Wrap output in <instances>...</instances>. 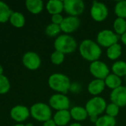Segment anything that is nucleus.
I'll use <instances>...</instances> for the list:
<instances>
[{"instance_id":"obj_1","label":"nucleus","mask_w":126,"mask_h":126,"mask_svg":"<svg viewBox=\"0 0 126 126\" xmlns=\"http://www.w3.org/2000/svg\"><path fill=\"white\" fill-rule=\"evenodd\" d=\"M78 49L81 57L91 63L100 60L102 54V47L97 41L88 38L82 40Z\"/></svg>"},{"instance_id":"obj_2","label":"nucleus","mask_w":126,"mask_h":126,"mask_svg":"<svg viewBox=\"0 0 126 126\" xmlns=\"http://www.w3.org/2000/svg\"><path fill=\"white\" fill-rule=\"evenodd\" d=\"M48 84L50 89L56 93L66 94L69 92L71 81L66 75L56 72L49 76Z\"/></svg>"},{"instance_id":"obj_3","label":"nucleus","mask_w":126,"mask_h":126,"mask_svg":"<svg viewBox=\"0 0 126 126\" xmlns=\"http://www.w3.org/2000/svg\"><path fill=\"white\" fill-rule=\"evenodd\" d=\"M53 47L55 50L62 52L65 55H69L76 51L78 47L77 41L71 35L60 34L55 38Z\"/></svg>"},{"instance_id":"obj_4","label":"nucleus","mask_w":126,"mask_h":126,"mask_svg":"<svg viewBox=\"0 0 126 126\" xmlns=\"http://www.w3.org/2000/svg\"><path fill=\"white\" fill-rule=\"evenodd\" d=\"M30 116L36 121L45 123L53 117L52 109L45 103H36L30 108Z\"/></svg>"},{"instance_id":"obj_5","label":"nucleus","mask_w":126,"mask_h":126,"mask_svg":"<svg viewBox=\"0 0 126 126\" xmlns=\"http://www.w3.org/2000/svg\"><path fill=\"white\" fill-rule=\"evenodd\" d=\"M106 100L100 97H92L85 103V108L89 117H100L105 111L107 106Z\"/></svg>"},{"instance_id":"obj_6","label":"nucleus","mask_w":126,"mask_h":126,"mask_svg":"<svg viewBox=\"0 0 126 126\" xmlns=\"http://www.w3.org/2000/svg\"><path fill=\"white\" fill-rule=\"evenodd\" d=\"M119 40L120 36L111 30H102L97 33V43L101 47L108 48L111 46L117 44Z\"/></svg>"},{"instance_id":"obj_7","label":"nucleus","mask_w":126,"mask_h":126,"mask_svg":"<svg viewBox=\"0 0 126 126\" xmlns=\"http://www.w3.org/2000/svg\"><path fill=\"white\" fill-rule=\"evenodd\" d=\"M48 105L56 111L62 110H68L71 106L69 97L64 94L55 93L50 96L48 100Z\"/></svg>"},{"instance_id":"obj_8","label":"nucleus","mask_w":126,"mask_h":126,"mask_svg":"<svg viewBox=\"0 0 126 126\" xmlns=\"http://www.w3.org/2000/svg\"><path fill=\"white\" fill-rule=\"evenodd\" d=\"M91 17L97 22H102L107 19L109 12L106 4L103 2L94 1L90 10Z\"/></svg>"},{"instance_id":"obj_9","label":"nucleus","mask_w":126,"mask_h":126,"mask_svg":"<svg viewBox=\"0 0 126 126\" xmlns=\"http://www.w3.org/2000/svg\"><path fill=\"white\" fill-rule=\"evenodd\" d=\"M89 71L94 79L105 80L110 74V69L108 65L100 60L91 62L89 66Z\"/></svg>"},{"instance_id":"obj_10","label":"nucleus","mask_w":126,"mask_h":126,"mask_svg":"<svg viewBox=\"0 0 126 126\" xmlns=\"http://www.w3.org/2000/svg\"><path fill=\"white\" fill-rule=\"evenodd\" d=\"M85 9V4L82 0H65L64 11L71 16L78 17L82 14Z\"/></svg>"},{"instance_id":"obj_11","label":"nucleus","mask_w":126,"mask_h":126,"mask_svg":"<svg viewBox=\"0 0 126 126\" xmlns=\"http://www.w3.org/2000/svg\"><path fill=\"white\" fill-rule=\"evenodd\" d=\"M22 63L23 65L30 70L38 69L41 64L42 60L40 56L35 52L28 51L25 52L22 56Z\"/></svg>"},{"instance_id":"obj_12","label":"nucleus","mask_w":126,"mask_h":126,"mask_svg":"<svg viewBox=\"0 0 126 126\" xmlns=\"http://www.w3.org/2000/svg\"><path fill=\"white\" fill-rule=\"evenodd\" d=\"M80 24L81 21L78 17L68 16L64 17L63 21L60 24V28L64 34L70 35L79 29Z\"/></svg>"},{"instance_id":"obj_13","label":"nucleus","mask_w":126,"mask_h":126,"mask_svg":"<svg viewBox=\"0 0 126 126\" xmlns=\"http://www.w3.org/2000/svg\"><path fill=\"white\" fill-rule=\"evenodd\" d=\"M10 115L14 121L20 123L27 120L30 116V109L23 105H16L11 109Z\"/></svg>"},{"instance_id":"obj_14","label":"nucleus","mask_w":126,"mask_h":126,"mask_svg":"<svg viewBox=\"0 0 126 126\" xmlns=\"http://www.w3.org/2000/svg\"><path fill=\"white\" fill-rule=\"evenodd\" d=\"M111 103L117 105L120 108L126 106V86H121L111 91L110 94Z\"/></svg>"},{"instance_id":"obj_15","label":"nucleus","mask_w":126,"mask_h":126,"mask_svg":"<svg viewBox=\"0 0 126 126\" xmlns=\"http://www.w3.org/2000/svg\"><path fill=\"white\" fill-rule=\"evenodd\" d=\"M105 83L104 80L94 79L88 85L87 90L93 97L100 96L105 89Z\"/></svg>"},{"instance_id":"obj_16","label":"nucleus","mask_w":126,"mask_h":126,"mask_svg":"<svg viewBox=\"0 0 126 126\" xmlns=\"http://www.w3.org/2000/svg\"><path fill=\"white\" fill-rule=\"evenodd\" d=\"M52 120L57 126H68L72 120L70 110L57 111L53 115Z\"/></svg>"},{"instance_id":"obj_17","label":"nucleus","mask_w":126,"mask_h":126,"mask_svg":"<svg viewBox=\"0 0 126 126\" xmlns=\"http://www.w3.org/2000/svg\"><path fill=\"white\" fill-rule=\"evenodd\" d=\"M70 113L72 120L76 123H80L86 120L89 116L85 107L81 106H75L70 109Z\"/></svg>"},{"instance_id":"obj_18","label":"nucleus","mask_w":126,"mask_h":126,"mask_svg":"<svg viewBox=\"0 0 126 126\" xmlns=\"http://www.w3.org/2000/svg\"><path fill=\"white\" fill-rule=\"evenodd\" d=\"M46 10L51 16L61 14L64 11V1L50 0L45 4Z\"/></svg>"},{"instance_id":"obj_19","label":"nucleus","mask_w":126,"mask_h":126,"mask_svg":"<svg viewBox=\"0 0 126 126\" xmlns=\"http://www.w3.org/2000/svg\"><path fill=\"white\" fill-rule=\"evenodd\" d=\"M25 7L30 13L37 15L42 12L45 4L42 0H26Z\"/></svg>"},{"instance_id":"obj_20","label":"nucleus","mask_w":126,"mask_h":126,"mask_svg":"<svg viewBox=\"0 0 126 126\" xmlns=\"http://www.w3.org/2000/svg\"><path fill=\"white\" fill-rule=\"evenodd\" d=\"M122 53V46L119 43L111 46L110 47L107 48L106 50V55L108 58L113 61H118V59L121 57Z\"/></svg>"},{"instance_id":"obj_21","label":"nucleus","mask_w":126,"mask_h":126,"mask_svg":"<svg viewBox=\"0 0 126 126\" xmlns=\"http://www.w3.org/2000/svg\"><path fill=\"white\" fill-rule=\"evenodd\" d=\"M104 81L105 83V86L108 87V89H111V91L123 86L121 78L118 77L117 75H116L113 73H110L107 76V78L104 80Z\"/></svg>"},{"instance_id":"obj_22","label":"nucleus","mask_w":126,"mask_h":126,"mask_svg":"<svg viewBox=\"0 0 126 126\" xmlns=\"http://www.w3.org/2000/svg\"><path fill=\"white\" fill-rule=\"evenodd\" d=\"M112 73L120 78L126 76V62L124 61L118 60L114 61L111 66Z\"/></svg>"},{"instance_id":"obj_23","label":"nucleus","mask_w":126,"mask_h":126,"mask_svg":"<svg viewBox=\"0 0 126 126\" xmlns=\"http://www.w3.org/2000/svg\"><path fill=\"white\" fill-rule=\"evenodd\" d=\"M9 21L13 27L21 28L24 27L25 24V17L22 13L18 11H13L10 17Z\"/></svg>"},{"instance_id":"obj_24","label":"nucleus","mask_w":126,"mask_h":126,"mask_svg":"<svg viewBox=\"0 0 126 126\" xmlns=\"http://www.w3.org/2000/svg\"><path fill=\"white\" fill-rule=\"evenodd\" d=\"M13 11L3 1H0V23H5L9 21Z\"/></svg>"},{"instance_id":"obj_25","label":"nucleus","mask_w":126,"mask_h":126,"mask_svg":"<svg viewBox=\"0 0 126 126\" xmlns=\"http://www.w3.org/2000/svg\"><path fill=\"white\" fill-rule=\"evenodd\" d=\"M114 32L120 37L126 32V19L117 18L113 22Z\"/></svg>"},{"instance_id":"obj_26","label":"nucleus","mask_w":126,"mask_h":126,"mask_svg":"<svg viewBox=\"0 0 126 126\" xmlns=\"http://www.w3.org/2000/svg\"><path fill=\"white\" fill-rule=\"evenodd\" d=\"M116 125H117L116 118L109 117L106 114L100 116L96 123L94 124L95 126H116Z\"/></svg>"},{"instance_id":"obj_27","label":"nucleus","mask_w":126,"mask_h":126,"mask_svg":"<svg viewBox=\"0 0 126 126\" xmlns=\"http://www.w3.org/2000/svg\"><path fill=\"white\" fill-rule=\"evenodd\" d=\"M114 10L117 18L126 19V0L117 1L114 5Z\"/></svg>"},{"instance_id":"obj_28","label":"nucleus","mask_w":126,"mask_h":126,"mask_svg":"<svg viewBox=\"0 0 126 126\" xmlns=\"http://www.w3.org/2000/svg\"><path fill=\"white\" fill-rule=\"evenodd\" d=\"M61 32H62V30L60 28V25H57V24H55L53 23H50L48 25H47V27H45V34L48 37H51V38L58 37L60 35Z\"/></svg>"},{"instance_id":"obj_29","label":"nucleus","mask_w":126,"mask_h":126,"mask_svg":"<svg viewBox=\"0 0 126 126\" xmlns=\"http://www.w3.org/2000/svg\"><path fill=\"white\" fill-rule=\"evenodd\" d=\"M65 58V55L61 52L54 50L50 55V61L53 65L59 66L61 65Z\"/></svg>"},{"instance_id":"obj_30","label":"nucleus","mask_w":126,"mask_h":126,"mask_svg":"<svg viewBox=\"0 0 126 126\" xmlns=\"http://www.w3.org/2000/svg\"><path fill=\"white\" fill-rule=\"evenodd\" d=\"M120 108L117 105H116L113 103H111L107 105L105 113L106 115H108L109 117L116 118L120 114Z\"/></svg>"},{"instance_id":"obj_31","label":"nucleus","mask_w":126,"mask_h":126,"mask_svg":"<svg viewBox=\"0 0 126 126\" xmlns=\"http://www.w3.org/2000/svg\"><path fill=\"white\" fill-rule=\"evenodd\" d=\"M10 83L9 79L4 75H0V94H4L9 92Z\"/></svg>"},{"instance_id":"obj_32","label":"nucleus","mask_w":126,"mask_h":126,"mask_svg":"<svg viewBox=\"0 0 126 126\" xmlns=\"http://www.w3.org/2000/svg\"><path fill=\"white\" fill-rule=\"evenodd\" d=\"M81 90H82V86L79 82H76V81L71 82L69 92L74 94H78L81 92Z\"/></svg>"},{"instance_id":"obj_33","label":"nucleus","mask_w":126,"mask_h":126,"mask_svg":"<svg viewBox=\"0 0 126 126\" xmlns=\"http://www.w3.org/2000/svg\"><path fill=\"white\" fill-rule=\"evenodd\" d=\"M63 19H64V17L62 16V14H56V15L51 16V23L57 24V25H60L62 22L63 21Z\"/></svg>"},{"instance_id":"obj_34","label":"nucleus","mask_w":126,"mask_h":126,"mask_svg":"<svg viewBox=\"0 0 126 126\" xmlns=\"http://www.w3.org/2000/svg\"><path fill=\"white\" fill-rule=\"evenodd\" d=\"M42 126H57L56 124L54 123V121L51 119L50 120H48L45 123H43V125Z\"/></svg>"},{"instance_id":"obj_35","label":"nucleus","mask_w":126,"mask_h":126,"mask_svg":"<svg viewBox=\"0 0 126 126\" xmlns=\"http://www.w3.org/2000/svg\"><path fill=\"white\" fill-rule=\"evenodd\" d=\"M120 41H122V43H123L125 46H126V32L120 37Z\"/></svg>"},{"instance_id":"obj_36","label":"nucleus","mask_w":126,"mask_h":126,"mask_svg":"<svg viewBox=\"0 0 126 126\" xmlns=\"http://www.w3.org/2000/svg\"><path fill=\"white\" fill-rule=\"evenodd\" d=\"M88 118H89L90 121H91L92 123L95 124L96 122H97V119H98V117H89Z\"/></svg>"},{"instance_id":"obj_37","label":"nucleus","mask_w":126,"mask_h":126,"mask_svg":"<svg viewBox=\"0 0 126 126\" xmlns=\"http://www.w3.org/2000/svg\"><path fill=\"white\" fill-rule=\"evenodd\" d=\"M68 126H83L81 123H76V122H75V123H70L69 125Z\"/></svg>"},{"instance_id":"obj_38","label":"nucleus","mask_w":126,"mask_h":126,"mask_svg":"<svg viewBox=\"0 0 126 126\" xmlns=\"http://www.w3.org/2000/svg\"><path fill=\"white\" fill-rule=\"evenodd\" d=\"M3 72H4V68H3V66L0 64V75H3Z\"/></svg>"},{"instance_id":"obj_39","label":"nucleus","mask_w":126,"mask_h":126,"mask_svg":"<svg viewBox=\"0 0 126 126\" xmlns=\"http://www.w3.org/2000/svg\"><path fill=\"white\" fill-rule=\"evenodd\" d=\"M13 126H26V125H24V124H22V123H18V124H16Z\"/></svg>"},{"instance_id":"obj_40","label":"nucleus","mask_w":126,"mask_h":126,"mask_svg":"<svg viewBox=\"0 0 126 126\" xmlns=\"http://www.w3.org/2000/svg\"><path fill=\"white\" fill-rule=\"evenodd\" d=\"M26 126H33V125L32 123H27V124H26Z\"/></svg>"},{"instance_id":"obj_41","label":"nucleus","mask_w":126,"mask_h":126,"mask_svg":"<svg viewBox=\"0 0 126 126\" xmlns=\"http://www.w3.org/2000/svg\"><path fill=\"white\" fill-rule=\"evenodd\" d=\"M125 78H126V77H125Z\"/></svg>"}]
</instances>
